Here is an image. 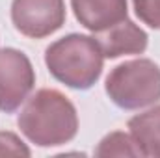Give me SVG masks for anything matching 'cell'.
<instances>
[{"label": "cell", "mask_w": 160, "mask_h": 158, "mask_svg": "<svg viewBox=\"0 0 160 158\" xmlns=\"http://www.w3.org/2000/svg\"><path fill=\"white\" fill-rule=\"evenodd\" d=\"M95 39L104 58H119L123 54H142L147 48V34L127 19L99 32Z\"/></svg>", "instance_id": "cell-6"}, {"label": "cell", "mask_w": 160, "mask_h": 158, "mask_svg": "<svg viewBox=\"0 0 160 158\" xmlns=\"http://www.w3.org/2000/svg\"><path fill=\"white\" fill-rule=\"evenodd\" d=\"M136 15L147 26L160 30V0H132Z\"/></svg>", "instance_id": "cell-10"}, {"label": "cell", "mask_w": 160, "mask_h": 158, "mask_svg": "<svg viewBox=\"0 0 160 158\" xmlns=\"http://www.w3.org/2000/svg\"><path fill=\"white\" fill-rule=\"evenodd\" d=\"M128 128L142 156L160 158V104L134 116L128 121Z\"/></svg>", "instance_id": "cell-8"}, {"label": "cell", "mask_w": 160, "mask_h": 158, "mask_svg": "<svg viewBox=\"0 0 160 158\" xmlns=\"http://www.w3.org/2000/svg\"><path fill=\"white\" fill-rule=\"evenodd\" d=\"M104 54L95 37L71 34L52 43L45 52V63L50 75L62 84L88 89L102 73Z\"/></svg>", "instance_id": "cell-2"}, {"label": "cell", "mask_w": 160, "mask_h": 158, "mask_svg": "<svg viewBox=\"0 0 160 158\" xmlns=\"http://www.w3.org/2000/svg\"><path fill=\"white\" fill-rule=\"evenodd\" d=\"M78 22L99 34L127 19V0H71Z\"/></svg>", "instance_id": "cell-7"}, {"label": "cell", "mask_w": 160, "mask_h": 158, "mask_svg": "<svg viewBox=\"0 0 160 158\" xmlns=\"http://www.w3.org/2000/svg\"><path fill=\"white\" fill-rule=\"evenodd\" d=\"M95 155L101 158L108 156H142L134 138L125 132H112L101 140Z\"/></svg>", "instance_id": "cell-9"}, {"label": "cell", "mask_w": 160, "mask_h": 158, "mask_svg": "<svg viewBox=\"0 0 160 158\" xmlns=\"http://www.w3.org/2000/svg\"><path fill=\"white\" fill-rule=\"evenodd\" d=\"M36 75L26 54L15 48L0 50V110L15 112L30 95Z\"/></svg>", "instance_id": "cell-4"}, {"label": "cell", "mask_w": 160, "mask_h": 158, "mask_svg": "<svg viewBox=\"0 0 160 158\" xmlns=\"http://www.w3.org/2000/svg\"><path fill=\"white\" fill-rule=\"evenodd\" d=\"M21 132L39 147L71 141L78 132V116L73 102L58 89H39L19 116Z\"/></svg>", "instance_id": "cell-1"}, {"label": "cell", "mask_w": 160, "mask_h": 158, "mask_svg": "<svg viewBox=\"0 0 160 158\" xmlns=\"http://www.w3.org/2000/svg\"><path fill=\"white\" fill-rule=\"evenodd\" d=\"M11 21L28 37H47L62 28L65 21L63 0H13Z\"/></svg>", "instance_id": "cell-5"}, {"label": "cell", "mask_w": 160, "mask_h": 158, "mask_svg": "<svg viewBox=\"0 0 160 158\" xmlns=\"http://www.w3.org/2000/svg\"><path fill=\"white\" fill-rule=\"evenodd\" d=\"M106 93L123 110H138L160 99V67L145 58L118 65L106 78Z\"/></svg>", "instance_id": "cell-3"}, {"label": "cell", "mask_w": 160, "mask_h": 158, "mask_svg": "<svg viewBox=\"0 0 160 158\" xmlns=\"http://www.w3.org/2000/svg\"><path fill=\"white\" fill-rule=\"evenodd\" d=\"M0 156H30V149L13 132H0Z\"/></svg>", "instance_id": "cell-11"}]
</instances>
